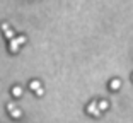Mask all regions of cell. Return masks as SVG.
I'll return each mask as SVG.
<instances>
[{
    "label": "cell",
    "instance_id": "obj_10",
    "mask_svg": "<svg viewBox=\"0 0 133 123\" xmlns=\"http://www.w3.org/2000/svg\"><path fill=\"white\" fill-rule=\"evenodd\" d=\"M43 94H44V89H43V87L36 89V96H43Z\"/></svg>",
    "mask_w": 133,
    "mask_h": 123
},
{
    "label": "cell",
    "instance_id": "obj_1",
    "mask_svg": "<svg viewBox=\"0 0 133 123\" xmlns=\"http://www.w3.org/2000/svg\"><path fill=\"white\" fill-rule=\"evenodd\" d=\"M2 31H4L5 38H7L9 41H10L12 38H16V34H14V31H12V29H10V26H9L7 22H4V24H2Z\"/></svg>",
    "mask_w": 133,
    "mask_h": 123
},
{
    "label": "cell",
    "instance_id": "obj_2",
    "mask_svg": "<svg viewBox=\"0 0 133 123\" xmlns=\"http://www.w3.org/2000/svg\"><path fill=\"white\" fill-rule=\"evenodd\" d=\"M87 113L92 116H101V111H99V108H97V103H90L89 106H87Z\"/></svg>",
    "mask_w": 133,
    "mask_h": 123
},
{
    "label": "cell",
    "instance_id": "obj_9",
    "mask_svg": "<svg viewBox=\"0 0 133 123\" xmlns=\"http://www.w3.org/2000/svg\"><path fill=\"white\" fill-rule=\"evenodd\" d=\"M97 108H99V111H104V109H108V101H99L97 103Z\"/></svg>",
    "mask_w": 133,
    "mask_h": 123
},
{
    "label": "cell",
    "instance_id": "obj_11",
    "mask_svg": "<svg viewBox=\"0 0 133 123\" xmlns=\"http://www.w3.org/2000/svg\"><path fill=\"white\" fill-rule=\"evenodd\" d=\"M14 108H16V104H14V103H9V104H7V109H9V111H12Z\"/></svg>",
    "mask_w": 133,
    "mask_h": 123
},
{
    "label": "cell",
    "instance_id": "obj_3",
    "mask_svg": "<svg viewBox=\"0 0 133 123\" xmlns=\"http://www.w3.org/2000/svg\"><path fill=\"white\" fill-rule=\"evenodd\" d=\"M109 87L113 89V91H118V89L121 87V80H119V79H113L111 84H109Z\"/></svg>",
    "mask_w": 133,
    "mask_h": 123
},
{
    "label": "cell",
    "instance_id": "obj_5",
    "mask_svg": "<svg viewBox=\"0 0 133 123\" xmlns=\"http://www.w3.org/2000/svg\"><path fill=\"white\" fill-rule=\"evenodd\" d=\"M19 48H21V46L16 43V41L10 40V43H9V50H10V53H17V51H19Z\"/></svg>",
    "mask_w": 133,
    "mask_h": 123
},
{
    "label": "cell",
    "instance_id": "obj_7",
    "mask_svg": "<svg viewBox=\"0 0 133 123\" xmlns=\"http://www.w3.org/2000/svg\"><path fill=\"white\" fill-rule=\"evenodd\" d=\"M41 87V82L39 80H31V84H29V89L31 91H36V89H39Z\"/></svg>",
    "mask_w": 133,
    "mask_h": 123
},
{
    "label": "cell",
    "instance_id": "obj_8",
    "mask_svg": "<svg viewBox=\"0 0 133 123\" xmlns=\"http://www.w3.org/2000/svg\"><path fill=\"white\" fill-rule=\"evenodd\" d=\"M12 40L16 41V43L19 44V46H22V44L26 43V36H17V38H12Z\"/></svg>",
    "mask_w": 133,
    "mask_h": 123
},
{
    "label": "cell",
    "instance_id": "obj_6",
    "mask_svg": "<svg viewBox=\"0 0 133 123\" xmlns=\"http://www.w3.org/2000/svg\"><path fill=\"white\" fill-rule=\"evenodd\" d=\"M9 113H10V116H12V118H16V120L22 116V111H21L19 108H14V109H12V111H9Z\"/></svg>",
    "mask_w": 133,
    "mask_h": 123
},
{
    "label": "cell",
    "instance_id": "obj_4",
    "mask_svg": "<svg viewBox=\"0 0 133 123\" xmlns=\"http://www.w3.org/2000/svg\"><path fill=\"white\" fill-rule=\"evenodd\" d=\"M12 96H14V98H21V96H22V87H21V86H14V87H12Z\"/></svg>",
    "mask_w": 133,
    "mask_h": 123
}]
</instances>
